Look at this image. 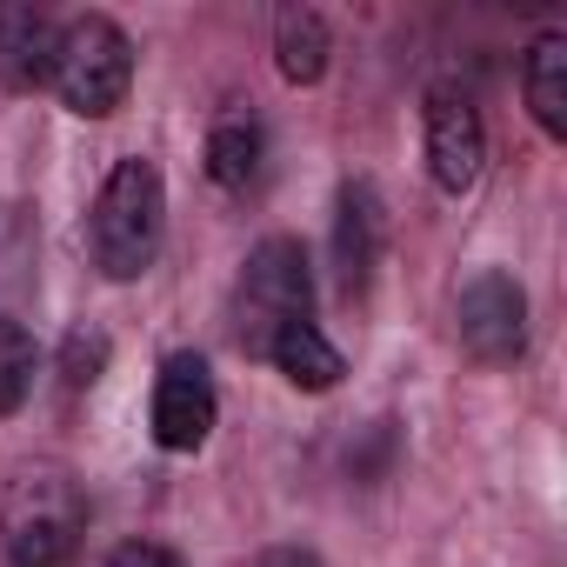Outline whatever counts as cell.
Returning <instances> with one entry per match:
<instances>
[{
  "mask_svg": "<svg viewBox=\"0 0 567 567\" xmlns=\"http://www.w3.org/2000/svg\"><path fill=\"white\" fill-rule=\"evenodd\" d=\"M101 361H107V341L101 334H74L68 341V388H94L101 381Z\"/></svg>",
  "mask_w": 567,
  "mask_h": 567,
  "instance_id": "cell-15",
  "label": "cell"
},
{
  "mask_svg": "<svg viewBox=\"0 0 567 567\" xmlns=\"http://www.w3.org/2000/svg\"><path fill=\"white\" fill-rule=\"evenodd\" d=\"M54 21L34 8H0V87L34 94L54 74Z\"/></svg>",
  "mask_w": 567,
  "mask_h": 567,
  "instance_id": "cell-9",
  "label": "cell"
},
{
  "mask_svg": "<svg viewBox=\"0 0 567 567\" xmlns=\"http://www.w3.org/2000/svg\"><path fill=\"white\" fill-rule=\"evenodd\" d=\"M267 361L288 374L301 394H328V388H341V374H348V361H341V348L315 328V321H301V328H288L274 348H267Z\"/></svg>",
  "mask_w": 567,
  "mask_h": 567,
  "instance_id": "cell-12",
  "label": "cell"
},
{
  "mask_svg": "<svg viewBox=\"0 0 567 567\" xmlns=\"http://www.w3.org/2000/svg\"><path fill=\"white\" fill-rule=\"evenodd\" d=\"M454 334H461V348L474 361L507 368L527 348V295H520V280L501 274V267L474 274L461 288V308H454Z\"/></svg>",
  "mask_w": 567,
  "mask_h": 567,
  "instance_id": "cell-5",
  "label": "cell"
},
{
  "mask_svg": "<svg viewBox=\"0 0 567 567\" xmlns=\"http://www.w3.org/2000/svg\"><path fill=\"white\" fill-rule=\"evenodd\" d=\"M34 374H41V354H34V334L21 321L0 315V414H21L28 394H34Z\"/></svg>",
  "mask_w": 567,
  "mask_h": 567,
  "instance_id": "cell-14",
  "label": "cell"
},
{
  "mask_svg": "<svg viewBox=\"0 0 567 567\" xmlns=\"http://www.w3.org/2000/svg\"><path fill=\"white\" fill-rule=\"evenodd\" d=\"M308 315H315V267H308L301 240H288V234L260 240L247 254V267H240V288H234V341H240V354L267 361V348L288 328H301Z\"/></svg>",
  "mask_w": 567,
  "mask_h": 567,
  "instance_id": "cell-3",
  "label": "cell"
},
{
  "mask_svg": "<svg viewBox=\"0 0 567 567\" xmlns=\"http://www.w3.org/2000/svg\"><path fill=\"white\" fill-rule=\"evenodd\" d=\"M214 374L200 354H167L161 361V381H154V441L167 454H194L207 434H214Z\"/></svg>",
  "mask_w": 567,
  "mask_h": 567,
  "instance_id": "cell-7",
  "label": "cell"
},
{
  "mask_svg": "<svg viewBox=\"0 0 567 567\" xmlns=\"http://www.w3.org/2000/svg\"><path fill=\"white\" fill-rule=\"evenodd\" d=\"M254 567H321V560H315L308 547H267V554H260Z\"/></svg>",
  "mask_w": 567,
  "mask_h": 567,
  "instance_id": "cell-17",
  "label": "cell"
},
{
  "mask_svg": "<svg viewBox=\"0 0 567 567\" xmlns=\"http://www.w3.org/2000/svg\"><path fill=\"white\" fill-rule=\"evenodd\" d=\"M381 240H388V220H381L374 187L348 181L341 200H334V274H341V295H348V301H361V295L374 288Z\"/></svg>",
  "mask_w": 567,
  "mask_h": 567,
  "instance_id": "cell-8",
  "label": "cell"
},
{
  "mask_svg": "<svg viewBox=\"0 0 567 567\" xmlns=\"http://www.w3.org/2000/svg\"><path fill=\"white\" fill-rule=\"evenodd\" d=\"M274 68L295 87H315L328 74V21L315 8H280L274 14Z\"/></svg>",
  "mask_w": 567,
  "mask_h": 567,
  "instance_id": "cell-13",
  "label": "cell"
},
{
  "mask_svg": "<svg viewBox=\"0 0 567 567\" xmlns=\"http://www.w3.org/2000/svg\"><path fill=\"white\" fill-rule=\"evenodd\" d=\"M0 534H8V560L14 567H74L81 534H87L81 481L61 461L14 467L8 494H0Z\"/></svg>",
  "mask_w": 567,
  "mask_h": 567,
  "instance_id": "cell-1",
  "label": "cell"
},
{
  "mask_svg": "<svg viewBox=\"0 0 567 567\" xmlns=\"http://www.w3.org/2000/svg\"><path fill=\"white\" fill-rule=\"evenodd\" d=\"M520 87H527V107H534L540 134L567 141V34L560 28L534 34V48L520 61Z\"/></svg>",
  "mask_w": 567,
  "mask_h": 567,
  "instance_id": "cell-10",
  "label": "cell"
},
{
  "mask_svg": "<svg viewBox=\"0 0 567 567\" xmlns=\"http://www.w3.org/2000/svg\"><path fill=\"white\" fill-rule=\"evenodd\" d=\"M161 234H167V187H161V167L147 154H127L114 161V174L101 181V200H94V220H87V240H94V267L107 280H141L161 254Z\"/></svg>",
  "mask_w": 567,
  "mask_h": 567,
  "instance_id": "cell-2",
  "label": "cell"
},
{
  "mask_svg": "<svg viewBox=\"0 0 567 567\" xmlns=\"http://www.w3.org/2000/svg\"><path fill=\"white\" fill-rule=\"evenodd\" d=\"M427 174L441 194H467L481 181V161H487V127H481V107L467 87H427Z\"/></svg>",
  "mask_w": 567,
  "mask_h": 567,
  "instance_id": "cell-6",
  "label": "cell"
},
{
  "mask_svg": "<svg viewBox=\"0 0 567 567\" xmlns=\"http://www.w3.org/2000/svg\"><path fill=\"white\" fill-rule=\"evenodd\" d=\"M207 174L227 194L260 187V174H267V134H260L254 114H220L214 121V134H207Z\"/></svg>",
  "mask_w": 567,
  "mask_h": 567,
  "instance_id": "cell-11",
  "label": "cell"
},
{
  "mask_svg": "<svg viewBox=\"0 0 567 567\" xmlns=\"http://www.w3.org/2000/svg\"><path fill=\"white\" fill-rule=\"evenodd\" d=\"M107 567H181V554L161 547V540H121V547L107 554Z\"/></svg>",
  "mask_w": 567,
  "mask_h": 567,
  "instance_id": "cell-16",
  "label": "cell"
},
{
  "mask_svg": "<svg viewBox=\"0 0 567 567\" xmlns=\"http://www.w3.org/2000/svg\"><path fill=\"white\" fill-rule=\"evenodd\" d=\"M48 87L61 94L68 114L81 121H107L121 114L127 87H134V41L107 21V14H74L54 34V74Z\"/></svg>",
  "mask_w": 567,
  "mask_h": 567,
  "instance_id": "cell-4",
  "label": "cell"
}]
</instances>
